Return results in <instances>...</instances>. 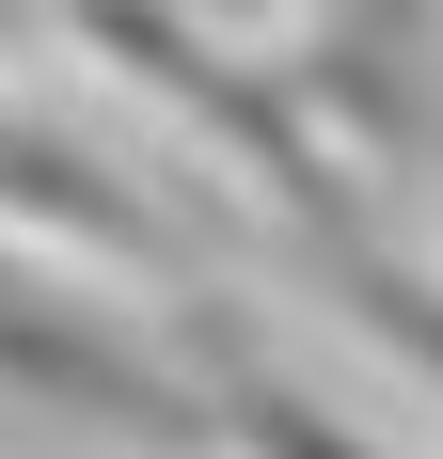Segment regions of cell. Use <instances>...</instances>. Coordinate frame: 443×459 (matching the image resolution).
Returning a JSON list of instances; mask_svg holds the SVG:
<instances>
[{
	"label": "cell",
	"instance_id": "obj_1",
	"mask_svg": "<svg viewBox=\"0 0 443 459\" xmlns=\"http://www.w3.org/2000/svg\"><path fill=\"white\" fill-rule=\"evenodd\" d=\"M0 459H222L175 317L143 333L95 270L0 238Z\"/></svg>",
	"mask_w": 443,
	"mask_h": 459
},
{
	"label": "cell",
	"instance_id": "obj_2",
	"mask_svg": "<svg viewBox=\"0 0 443 459\" xmlns=\"http://www.w3.org/2000/svg\"><path fill=\"white\" fill-rule=\"evenodd\" d=\"M349 175H412L443 159V0H317L301 48H269Z\"/></svg>",
	"mask_w": 443,
	"mask_h": 459
},
{
	"label": "cell",
	"instance_id": "obj_3",
	"mask_svg": "<svg viewBox=\"0 0 443 459\" xmlns=\"http://www.w3.org/2000/svg\"><path fill=\"white\" fill-rule=\"evenodd\" d=\"M0 238H16V254H64V270L175 285V206H159V190L111 159V143L48 127L16 80H0Z\"/></svg>",
	"mask_w": 443,
	"mask_h": 459
},
{
	"label": "cell",
	"instance_id": "obj_4",
	"mask_svg": "<svg viewBox=\"0 0 443 459\" xmlns=\"http://www.w3.org/2000/svg\"><path fill=\"white\" fill-rule=\"evenodd\" d=\"M175 349H190V380H206L222 459H412L396 428H364L333 380H301L254 333V301H222V285H175Z\"/></svg>",
	"mask_w": 443,
	"mask_h": 459
},
{
	"label": "cell",
	"instance_id": "obj_5",
	"mask_svg": "<svg viewBox=\"0 0 443 459\" xmlns=\"http://www.w3.org/2000/svg\"><path fill=\"white\" fill-rule=\"evenodd\" d=\"M175 16H206V32H269L285 0H175Z\"/></svg>",
	"mask_w": 443,
	"mask_h": 459
},
{
	"label": "cell",
	"instance_id": "obj_6",
	"mask_svg": "<svg viewBox=\"0 0 443 459\" xmlns=\"http://www.w3.org/2000/svg\"><path fill=\"white\" fill-rule=\"evenodd\" d=\"M32 32H48V0H0V48H32Z\"/></svg>",
	"mask_w": 443,
	"mask_h": 459
}]
</instances>
